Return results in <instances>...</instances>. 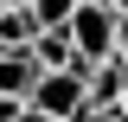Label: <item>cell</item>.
<instances>
[{
  "label": "cell",
  "mask_w": 128,
  "mask_h": 122,
  "mask_svg": "<svg viewBox=\"0 0 128 122\" xmlns=\"http://www.w3.org/2000/svg\"><path fill=\"white\" fill-rule=\"evenodd\" d=\"M115 7H122V13H128V0H115Z\"/></svg>",
  "instance_id": "7c38bea8"
},
{
  "label": "cell",
  "mask_w": 128,
  "mask_h": 122,
  "mask_svg": "<svg viewBox=\"0 0 128 122\" xmlns=\"http://www.w3.org/2000/svg\"><path fill=\"white\" fill-rule=\"evenodd\" d=\"M19 116H32L26 96H0V122H19Z\"/></svg>",
  "instance_id": "9c48e42d"
},
{
  "label": "cell",
  "mask_w": 128,
  "mask_h": 122,
  "mask_svg": "<svg viewBox=\"0 0 128 122\" xmlns=\"http://www.w3.org/2000/svg\"><path fill=\"white\" fill-rule=\"evenodd\" d=\"M32 58H38V71H70V64H90L77 51V39H70V26H45L38 39H32Z\"/></svg>",
  "instance_id": "3957f363"
},
{
  "label": "cell",
  "mask_w": 128,
  "mask_h": 122,
  "mask_svg": "<svg viewBox=\"0 0 128 122\" xmlns=\"http://www.w3.org/2000/svg\"><path fill=\"white\" fill-rule=\"evenodd\" d=\"M32 7H38V19H45V26H64V19L77 13V0H32Z\"/></svg>",
  "instance_id": "52a82bcc"
},
{
  "label": "cell",
  "mask_w": 128,
  "mask_h": 122,
  "mask_svg": "<svg viewBox=\"0 0 128 122\" xmlns=\"http://www.w3.org/2000/svg\"><path fill=\"white\" fill-rule=\"evenodd\" d=\"M128 96V64H122V51L115 58H96L90 64V103H122Z\"/></svg>",
  "instance_id": "5b68a950"
},
{
  "label": "cell",
  "mask_w": 128,
  "mask_h": 122,
  "mask_svg": "<svg viewBox=\"0 0 128 122\" xmlns=\"http://www.w3.org/2000/svg\"><path fill=\"white\" fill-rule=\"evenodd\" d=\"M122 7H115V0H77V13L64 19V26H70V39H77V51L83 58H115V51H122Z\"/></svg>",
  "instance_id": "7a4b0ae2"
},
{
  "label": "cell",
  "mask_w": 128,
  "mask_h": 122,
  "mask_svg": "<svg viewBox=\"0 0 128 122\" xmlns=\"http://www.w3.org/2000/svg\"><path fill=\"white\" fill-rule=\"evenodd\" d=\"M83 122H128V109H122V103H90Z\"/></svg>",
  "instance_id": "ba28073f"
},
{
  "label": "cell",
  "mask_w": 128,
  "mask_h": 122,
  "mask_svg": "<svg viewBox=\"0 0 128 122\" xmlns=\"http://www.w3.org/2000/svg\"><path fill=\"white\" fill-rule=\"evenodd\" d=\"M32 84H38L32 45H0V96H32Z\"/></svg>",
  "instance_id": "277c9868"
},
{
  "label": "cell",
  "mask_w": 128,
  "mask_h": 122,
  "mask_svg": "<svg viewBox=\"0 0 128 122\" xmlns=\"http://www.w3.org/2000/svg\"><path fill=\"white\" fill-rule=\"evenodd\" d=\"M122 109H128V96H122Z\"/></svg>",
  "instance_id": "4fadbf2b"
},
{
  "label": "cell",
  "mask_w": 128,
  "mask_h": 122,
  "mask_svg": "<svg viewBox=\"0 0 128 122\" xmlns=\"http://www.w3.org/2000/svg\"><path fill=\"white\" fill-rule=\"evenodd\" d=\"M0 7H32V0H0Z\"/></svg>",
  "instance_id": "8fae6325"
},
{
  "label": "cell",
  "mask_w": 128,
  "mask_h": 122,
  "mask_svg": "<svg viewBox=\"0 0 128 122\" xmlns=\"http://www.w3.org/2000/svg\"><path fill=\"white\" fill-rule=\"evenodd\" d=\"M122 64H128V19H122Z\"/></svg>",
  "instance_id": "30bf717a"
},
{
  "label": "cell",
  "mask_w": 128,
  "mask_h": 122,
  "mask_svg": "<svg viewBox=\"0 0 128 122\" xmlns=\"http://www.w3.org/2000/svg\"><path fill=\"white\" fill-rule=\"evenodd\" d=\"M32 116L45 122H83V109H90V64H70V71H38V84H32Z\"/></svg>",
  "instance_id": "6da1fadb"
},
{
  "label": "cell",
  "mask_w": 128,
  "mask_h": 122,
  "mask_svg": "<svg viewBox=\"0 0 128 122\" xmlns=\"http://www.w3.org/2000/svg\"><path fill=\"white\" fill-rule=\"evenodd\" d=\"M38 32H45L38 7H0V45H32Z\"/></svg>",
  "instance_id": "8992f818"
}]
</instances>
